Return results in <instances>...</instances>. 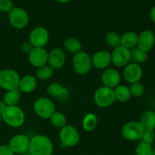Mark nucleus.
I'll return each instance as SVG.
<instances>
[{
  "label": "nucleus",
  "mask_w": 155,
  "mask_h": 155,
  "mask_svg": "<svg viewBox=\"0 0 155 155\" xmlns=\"http://www.w3.org/2000/svg\"><path fill=\"white\" fill-rule=\"evenodd\" d=\"M53 149V143L48 136L36 135L30 139L28 149L30 155H51Z\"/></svg>",
  "instance_id": "nucleus-1"
},
{
  "label": "nucleus",
  "mask_w": 155,
  "mask_h": 155,
  "mask_svg": "<svg viewBox=\"0 0 155 155\" xmlns=\"http://www.w3.org/2000/svg\"><path fill=\"white\" fill-rule=\"evenodd\" d=\"M1 114L2 120L12 128H19L25 122V114L18 105L7 106Z\"/></svg>",
  "instance_id": "nucleus-2"
},
{
  "label": "nucleus",
  "mask_w": 155,
  "mask_h": 155,
  "mask_svg": "<svg viewBox=\"0 0 155 155\" xmlns=\"http://www.w3.org/2000/svg\"><path fill=\"white\" fill-rule=\"evenodd\" d=\"M93 100L95 104L101 108L110 107L116 101L114 89L102 86L94 93Z\"/></svg>",
  "instance_id": "nucleus-3"
},
{
  "label": "nucleus",
  "mask_w": 155,
  "mask_h": 155,
  "mask_svg": "<svg viewBox=\"0 0 155 155\" xmlns=\"http://www.w3.org/2000/svg\"><path fill=\"white\" fill-rule=\"evenodd\" d=\"M33 110L36 114L42 119H49L55 112V104L50 98L40 97L34 101Z\"/></svg>",
  "instance_id": "nucleus-4"
},
{
  "label": "nucleus",
  "mask_w": 155,
  "mask_h": 155,
  "mask_svg": "<svg viewBox=\"0 0 155 155\" xmlns=\"http://www.w3.org/2000/svg\"><path fill=\"white\" fill-rule=\"evenodd\" d=\"M59 139L64 147L72 148L78 145L80 140V136L77 129L74 126L65 125L60 129Z\"/></svg>",
  "instance_id": "nucleus-5"
},
{
  "label": "nucleus",
  "mask_w": 155,
  "mask_h": 155,
  "mask_svg": "<svg viewBox=\"0 0 155 155\" xmlns=\"http://www.w3.org/2000/svg\"><path fill=\"white\" fill-rule=\"evenodd\" d=\"M20 79L19 74L15 70H2L0 71V88L5 91L18 89Z\"/></svg>",
  "instance_id": "nucleus-6"
},
{
  "label": "nucleus",
  "mask_w": 155,
  "mask_h": 155,
  "mask_svg": "<svg viewBox=\"0 0 155 155\" xmlns=\"http://www.w3.org/2000/svg\"><path fill=\"white\" fill-rule=\"evenodd\" d=\"M92 67V57L87 52L80 51L74 54L73 68L74 71L79 75H85L90 71Z\"/></svg>",
  "instance_id": "nucleus-7"
},
{
  "label": "nucleus",
  "mask_w": 155,
  "mask_h": 155,
  "mask_svg": "<svg viewBox=\"0 0 155 155\" xmlns=\"http://www.w3.org/2000/svg\"><path fill=\"white\" fill-rule=\"evenodd\" d=\"M30 18L27 11L21 7H15L8 13V21L15 29L21 30L28 24Z\"/></svg>",
  "instance_id": "nucleus-8"
},
{
  "label": "nucleus",
  "mask_w": 155,
  "mask_h": 155,
  "mask_svg": "<svg viewBox=\"0 0 155 155\" xmlns=\"http://www.w3.org/2000/svg\"><path fill=\"white\" fill-rule=\"evenodd\" d=\"M145 129L139 121H130L122 127L121 133L126 140L134 142L142 139Z\"/></svg>",
  "instance_id": "nucleus-9"
},
{
  "label": "nucleus",
  "mask_w": 155,
  "mask_h": 155,
  "mask_svg": "<svg viewBox=\"0 0 155 155\" xmlns=\"http://www.w3.org/2000/svg\"><path fill=\"white\" fill-rule=\"evenodd\" d=\"M49 40V33L43 27H36L30 31L29 41L34 48H44Z\"/></svg>",
  "instance_id": "nucleus-10"
},
{
  "label": "nucleus",
  "mask_w": 155,
  "mask_h": 155,
  "mask_svg": "<svg viewBox=\"0 0 155 155\" xmlns=\"http://www.w3.org/2000/svg\"><path fill=\"white\" fill-rule=\"evenodd\" d=\"M30 140V139L26 135L18 134L9 140L8 145L14 154L19 155L28 151Z\"/></svg>",
  "instance_id": "nucleus-11"
},
{
  "label": "nucleus",
  "mask_w": 155,
  "mask_h": 155,
  "mask_svg": "<svg viewBox=\"0 0 155 155\" xmlns=\"http://www.w3.org/2000/svg\"><path fill=\"white\" fill-rule=\"evenodd\" d=\"M111 63L116 68H124L130 62V49L120 45L110 53Z\"/></svg>",
  "instance_id": "nucleus-12"
},
{
  "label": "nucleus",
  "mask_w": 155,
  "mask_h": 155,
  "mask_svg": "<svg viewBox=\"0 0 155 155\" xmlns=\"http://www.w3.org/2000/svg\"><path fill=\"white\" fill-rule=\"evenodd\" d=\"M142 75H143V72H142V68L137 64L131 62L124 67L123 76H124V80L130 84L140 82Z\"/></svg>",
  "instance_id": "nucleus-13"
},
{
  "label": "nucleus",
  "mask_w": 155,
  "mask_h": 155,
  "mask_svg": "<svg viewBox=\"0 0 155 155\" xmlns=\"http://www.w3.org/2000/svg\"><path fill=\"white\" fill-rule=\"evenodd\" d=\"M66 62L64 51L60 48H54L48 52V64L53 70H58L63 68Z\"/></svg>",
  "instance_id": "nucleus-14"
},
{
  "label": "nucleus",
  "mask_w": 155,
  "mask_h": 155,
  "mask_svg": "<svg viewBox=\"0 0 155 155\" xmlns=\"http://www.w3.org/2000/svg\"><path fill=\"white\" fill-rule=\"evenodd\" d=\"M48 56L45 48H34L28 54L29 62L34 68H40L48 64Z\"/></svg>",
  "instance_id": "nucleus-15"
},
{
  "label": "nucleus",
  "mask_w": 155,
  "mask_h": 155,
  "mask_svg": "<svg viewBox=\"0 0 155 155\" xmlns=\"http://www.w3.org/2000/svg\"><path fill=\"white\" fill-rule=\"evenodd\" d=\"M101 82L103 86L114 89L120 85L121 81V77L120 73L114 68H107L101 74Z\"/></svg>",
  "instance_id": "nucleus-16"
},
{
  "label": "nucleus",
  "mask_w": 155,
  "mask_h": 155,
  "mask_svg": "<svg viewBox=\"0 0 155 155\" xmlns=\"http://www.w3.org/2000/svg\"><path fill=\"white\" fill-rule=\"evenodd\" d=\"M155 43L154 33L151 30H145L140 33L138 37L137 48L148 53L154 47Z\"/></svg>",
  "instance_id": "nucleus-17"
},
{
  "label": "nucleus",
  "mask_w": 155,
  "mask_h": 155,
  "mask_svg": "<svg viewBox=\"0 0 155 155\" xmlns=\"http://www.w3.org/2000/svg\"><path fill=\"white\" fill-rule=\"evenodd\" d=\"M111 63V55L106 50L96 51L92 56V66L98 70H105Z\"/></svg>",
  "instance_id": "nucleus-18"
},
{
  "label": "nucleus",
  "mask_w": 155,
  "mask_h": 155,
  "mask_svg": "<svg viewBox=\"0 0 155 155\" xmlns=\"http://www.w3.org/2000/svg\"><path fill=\"white\" fill-rule=\"evenodd\" d=\"M46 92L51 97L60 100H67L71 95L69 89L58 82H53L48 84Z\"/></svg>",
  "instance_id": "nucleus-19"
},
{
  "label": "nucleus",
  "mask_w": 155,
  "mask_h": 155,
  "mask_svg": "<svg viewBox=\"0 0 155 155\" xmlns=\"http://www.w3.org/2000/svg\"><path fill=\"white\" fill-rule=\"evenodd\" d=\"M37 79L33 75H26L20 79L18 89L23 93H31L37 87Z\"/></svg>",
  "instance_id": "nucleus-20"
},
{
  "label": "nucleus",
  "mask_w": 155,
  "mask_h": 155,
  "mask_svg": "<svg viewBox=\"0 0 155 155\" xmlns=\"http://www.w3.org/2000/svg\"><path fill=\"white\" fill-rule=\"evenodd\" d=\"M139 35L134 31H127L120 36V45L131 50L137 46Z\"/></svg>",
  "instance_id": "nucleus-21"
},
{
  "label": "nucleus",
  "mask_w": 155,
  "mask_h": 155,
  "mask_svg": "<svg viewBox=\"0 0 155 155\" xmlns=\"http://www.w3.org/2000/svg\"><path fill=\"white\" fill-rule=\"evenodd\" d=\"M64 50L71 54H77L82 51V44L79 39L74 37L67 38L63 42Z\"/></svg>",
  "instance_id": "nucleus-22"
},
{
  "label": "nucleus",
  "mask_w": 155,
  "mask_h": 155,
  "mask_svg": "<svg viewBox=\"0 0 155 155\" xmlns=\"http://www.w3.org/2000/svg\"><path fill=\"white\" fill-rule=\"evenodd\" d=\"M139 122L145 130H154L155 129V112L151 110L145 111L141 116Z\"/></svg>",
  "instance_id": "nucleus-23"
},
{
  "label": "nucleus",
  "mask_w": 155,
  "mask_h": 155,
  "mask_svg": "<svg viewBox=\"0 0 155 155\" xmlns=\"http://www.w3.org/2000/svg\"><path fill=\"white\" fill-rule=\"evenodd\" d=\"M114 91L115 98L120 102H127L132 97L130 88L125 85H118L114 89Z\"/></svg>",
  "instance_id": "nucleus-24"
},
{
  "label": "nucleus",
  "mask_w": 155,
  "mask_h": 155,
  "mask_svg": "<svg viewBox=\"0 0 155 155\" xmlns=\"http://www.w3.org/2000/svg\"><path fill=\"white\" fill-rule=\"evenodd\" d=\"M21 98V92L18 89L14 90L6 91L3 95L2 101L6 106H16L20 101Z\"/></svg>",
  "instance_id": "nucleus-25"
},
{
  "label": "nucleus",
  "mask_w": 155,
  "mask_h": 155,
  "mask_svg": "<svg viewBox=\"0 0 155 155\" xmlns=\"http://www.w3.org/2000/svg\"><path fill=\"white\" fill-rule=\"evenodd\" d=\"M98 125V117L93 113H88L83 117L82 127L86 132H92Z\"/></svg>",
  "instance_id": "nucleus-26"
},
{
  "label": "nucleus",
  "mask_w": 155,
  "mask_h": 155,
  "mask_svg": "<svg viewBox=\"0 0 155 155\" xmlns=\"http://www.w3.org/2000/svg\"><path fill=\"white\" fill-rule=\"evenodd\" d=\"M148 59V53L139 49L137 47L130 50V61L135 64H142Z\"/></svg>",
  "instance_id": "nucleus-27"
},
{
  "label": "nucleus",
  "mask_w": 155,
  "mask_h": 155,
  "mask_svg": "<svg viewBox=\"0 0 155 155\" xmlns=\"http://www.w3.org/2000/svg\"><path fill=\"white\" fill-rule=\"evenodd\" d=\"M105 44L110 48H114L120 45V36L115 31H110L106 33L104 36Z\"/></svg>",
  "instance_id": "nucleus-28"
},
{
  "label": "nucleus",
  "mask_w": 155,
  "mask_h": 155,
  "mask_svg": "<svg viewBox=\"0 0 155 155\" xmlns=\"http://www.w3.org/2000/svg\"><path fill=\"white\" fill-rule=\"evenodd\" d=\"M53 74H54V70L48 64L36 68V79H39L40 80L45 81V80H49L51 78Z\"/></svg>",
  "instance_id": "nucleus-29"
},
{
  "label": "nucleus",
  "mask_w": 155,
  "mask_h": 155,
  "mask_svg": "<svg viewBox=\"0 0 155 155\" xmlns=\"http://www.w3.org/2000/svg\"><path fill=\"white\" fill-rule=\"evenodd\" d=\"M49 120L51 125L56 128L61 129L67 125V117L61 112L55 111L50 117Z\"/></svg>",
  "instance_id": "nucleus-30"
},
{
  "label": "nucleus",
  "mask_w": 155,
  "mask_h": 155,
  "mask_svg": "<svg viewBox=\"0 0 155 155\" xmlns=\"http://www.w3.org/2000/svg\"><path fill=\"white\" fill-rule=\"evenodd\" d=\"M153 151L151 145L142 142L136 146V155H152Z\"/></svg>",
  "instance_id": "nucleus-31"
},
{
  "label": "nucleus",
  "mask_w": 155,
  "mask_h": 155,
  "mask_svg": "<svg viewBox=\"0 0 155 155\" xmlns=\"http://www.w3.org/2000/svg\"><path fill=\"white\" fill-rule=\"evenodd\" d=\"M130 88V92H131L132 96H134L136 98H139L144 95L145 91V88L144 85L140 82H137L131 84Z\"/></svg>",
  "instance_id": "nucleus-32"
},
{
  "label": "nucleus",
  "mask_w": 155,
  "mask_h": 155,
  "mask_svg": "<svg viewBox=\"0 0 155 155\" xmlns=\"http://www.w3.org/2000/svg\"><path fill=\"white\" fill-rule=\"evenodd\" d=\"M141 139L143 142L151 145L155 140V133L154 130H145Z\"/></svg>",
  "instance_id": "nucleus-33"
},
{
  "label": "nucleus",
  "mask_w": 155,
  "mask_h": 155,
  "mask_svg": "<svg viewBox=\"0 0 155 155\" xmlns=\"http://www.w3.org/2000/svg\"><path fill=\"white\" fill-rule=\"evenodd\" d=\"M14 8V3L12 0H0V12L9 13Z\"/></svg>",
  "instance_id": "nucleus-34"
},
{
  "label": "nucleus",
  "mask_w": 155,
  "mask_h": 155,
  "mask_svg": "<svg viewBox=\"0 0 155 155\" xmlns=\"http://www.w3.org/2000/svg\"><path fill=\"white\" fill-rule=\"evenodd\" d=\"M33 48H34V46L32 45L30 41H26L21 45V50L26 54H30Z\"/></svg>",
  "instance_id": "nucleus-35"
},
{
  "label": "nucleus",
  "mask_w": 155,
  "mask_h": 155,
  "mask_svg": "<svg viewBox=\"0 0 155 155\" xmlns=\"http://www.w3.org/2000/svg\"><path fill=\"white\" fill-rule=\"evenodd\" d=\"M0 155H15L8 145H0Z\"/></svg>",
  "instance_id": "nucleus-36"
},
{
  "label": "nucleus",
  "mask_w": 155,
  "mask_h": 155,
  "mask_svg": "<svg viewBox=\"0 0 155 155\" xmlns=\"http://www.w3.org/2000/svg\"><path fill=\"white\" fill-rule=\"evenodd\" d=\"M149 16H150V19H151L153 22L155 23V5L151 8V11H150Z\"/></svg>",
  "instance_id": "nucleus-37"
},
{
  "label": "nucleus",
  "mask_w": 155,
  "mask_h": 155,
  "mask_svg": "<svg viewBox=\"0 0 155 155\" xmlns=\"http://www.w3.org/2000/svg\"><path fill=\"white\" fill-rule=\"evenodd\" d=\"M6 107H7V106L5 104L4 101H3L2 100H0V114L2 113V111L5 110V108Z\"/></svg>",
  "instance_id": "nucleus-38"
},
{
  "label": "nucleus",
  "mask_w": 155,
  "mask_h": 155,
  "mask_svg": "<svg viewBox=\"0 0 155 155\" xmlns=\"http://www.w3.org/2000/svg\"><path fill=\"white\" fill-rule=\"evenodd\" d=\"M55 1L58 2H59V3H63V4H64V3L69 2L71 0H55Z\"/></svg>",
  "instance_id": "nucleus-39"
},
{
  "label": "nucleus",
  "mask_w": 155,
  "mask_h": 155,
  "mask_svg": "<svg viewBox=\"0 0 155 155\" xmlns=\"http://www.w3.org/2000/svg\"><path fill=\"white\" fill-rule=\"evenodd\" d=\"M2 121V114H0V123H1Z\"/></svg>",
  "instance_id": "nucleus-40"
},
{
  "label": "nucleus",
  "mask_w": 155,
  "mask_h": 155,
  "mask_svg": "<svg viewBox=\"0 0 155 155\" xmlns=\"http://www.w3.org/2000/svg\"><path fill=\"white\" fill-rule=\"evenodd\" d=\"M152 155H155V150H154V151H153V154Z\"/></svg>",
  "instance_id": "nucleus-41"
},
{
  "label": "nucleus",
  "mask_w": 155,
  "mask_h": 155,
  "mask_svg": "<svg viewBox=\"0 0 155 155\" xmlns=\"http://www.w3.org/2000/svg\"><path fill=\"white\" fill-rule=\"evenodd\" d=\"M149 1H153V0H149Z\"/></svg>",
  "instance_id": "nucleus-42"
}]
</instances>
